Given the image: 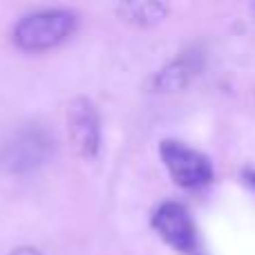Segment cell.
<instances>
[{"instance_id": "cell-6", "label": "cell", "mask_w": 255, "mask_h": 255, "mask_svg": "<svg viewBox=\"0 0 255 255\" xmlns=\"http://www.w3.org/2000/svg\"><path fill=\"white\" fill-rule=\"evenodd\" d=\"M117 11L126 18L128 22H134V25L141 27H150L157 25L166 18L168 7L163 2H124L117 7Z\"/></svg>"}, {"instance_id": "cell-9", "label": "cell", "mask_w": 255, "mask_h": 255, "mask_svg": "<svg viewBox=\"0 0 255 255\" xmlns=\"http://www.w3.org/2000/svg\"><path fill=\"white\" fill-rule=\"evenodd\" d=\"M247 177H249V179H251V184H255V172H249Z\"/></svg>"}, {"instance_id": "cell-3", "label": "cell", "mask_w": 255, "mask_h": 255, "mask_svg": "<svg viewBox=\"0 0 255 255\" xmlns=\"http://www.w3.org/2000/svg\"><path fill=\"white\" fill-rule=\"evenodd\" d=\"M161 159L172 179L184 188H202L213 179V166L202 152L188 148L181 141H163Z\"/></svg>"}, {"instance_id": "cell-5", "label": "cell", "mask_w": 255, "mask_h": 255, "mask_svg": "<svg viewBox=\"0 0 255 255\" xmlns=\"http://www.w3.org/2000/svg\"><path fill=\"white\" fill-rule=\"evenodd\" d=\"M152 226L163 242H168L172 249L181 253H188L197 244V233H195V224L190 220L188 211L177 202H166L157 208L152 215Z\"/></svg>"}, {"instance_id": "cell-8", "label": "cell", "mask_w": 255, "mask_h": 255, "mask_svg": "<svg viewBox=\"0 0 255 255\" xmlns=\"http://www.w3.org/2000/svg\"><path fill=\"white\" fill-rule=\"evenodd\" d=\"M9 255H43L38 251V249H34V247H22V249H16V251H11Z\"/></svg>"}, {"instance_id": "cell-2", "label": "cell", "mask_w": 255, "mask_h": 255, "mask_svg": "<svg viewBox=\"0 0 255 255\" xmlns=\"http://www.w3.org/2000/svg\"><path fill=\"white\" fill-rule=\"evenodd\" d=\"M54 152V136L45 128L31 126L20 130L7 145H4L0 161L11 172H31L47 163Z\"/></svg>"}, {"instance_id": "cell-4", "label": "cell", "mask_w": 255, "mask_h": 255, "mask_svg": "<svg viewBox=\"0 0 255 255\" xmlns=\"http://www.w3.org/2000/svg\"><path fill=\"white\" fill-rule=\"evenodd\" d=\"M67 132L74 150L83 159H94L101 145V121L94 103L85 97H76L67 108Z\"/></svg>"}, {"instance_id": "cell-7", "label": "cell", "mask_w": 255, "mask_h": 255, "mask_svg": "<svg viewBox=\"0 0 255 255\" xmlns=\"http://www.w3.org/2000/svg\"><path fill=\"white\" fill-rule=\"evenodd\" d=\"M190 74H193V65L188 61H175L168 67H163L154 79V85L161 92H170V90H179L188 83Z\"/></svg>"}, {"instance_id": "cell-1", "label": "cell", "mask_w": 255, "mask_h": 255, "mask_svg": "<svg viewBox=\"0 0 255 255\" xmlns=\"http://www.w3.org/2000/svg\"><path fill=\"white\" fill-rule=\"evenodd\" d=\"M76 29V13L67 9H43L25 16L13 29V43L25 52H43L65 43Z\"/></svg>"}]
</instances>
